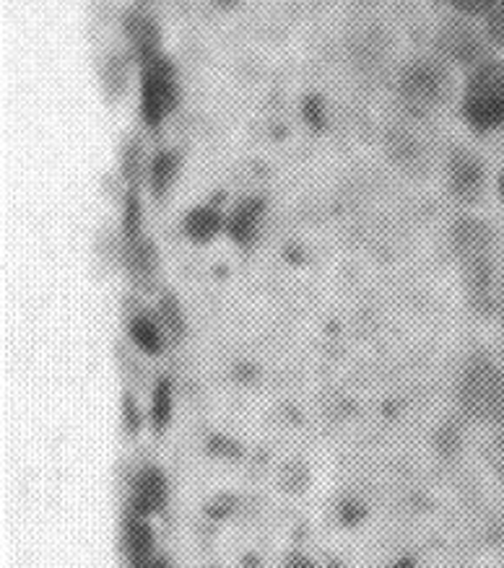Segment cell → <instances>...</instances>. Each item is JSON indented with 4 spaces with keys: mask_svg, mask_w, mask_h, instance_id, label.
<instances>
[{
    "mask_svg": "<svg viewBox=\"0 0 504 568\" xmlns=\"http://www.w3.org/2000/svg\"><path fill=\"white\" fill-rule=\"evenodd\" d=\"M463 118L473 133H492L504 125V63L484 60L463 91Z\"/></svg>",
    "mask_w": 504,
    "mask_h": 568,
    "instance_id": "cell-1",
    "label": "cell"
},
{
    "mask_svg": "<svg viewBox=\"0 0 504 568\" xmlns=\"http://www.w3.org/2000/svg\"><path fill=\"white\" fill-rule=\"evenodd\" d=\"M180 83L178 71L164 55L141 65V120L151 133L162 130L164 120L178 110Z\"/></svg>",
    "mask_w": 504,
    "mask_h": 568,
    "instance_id": "cell-2",
    "label": "cell"
},
{
    "mask_svg": "<svg viewBox=\"0 0 504 568\" xmlns=\"http://www.w3.org/2000/svg\"><path fill=\"white\" fill-rule=\"evenodd\" d=\"M447 71L434 60H411L401 73V97L411 110L424 112L440 104L447 94Z\"/></svg>",
    "mask_w": 504,
    "mask_h": 568,
    "instance_id": "cell-3",
    "label": "cell"
},
{
    "mask_svg": "<svg viewBox=\"0 0 504 568\" xmlns=\"http://www.w3.org/2000/svg\"><path fill=\"white\" fill-rule=\"evenodd\" d=\"M463 403L473 416L492 418L504 410V376L486 361L471 366L463 379Z\"/></svg>",
    "mask_w": 504,
    "mask_h": 568,
    "instance_id": "cell-4",
    "label": "cell"
},
{
    "mask_svg": "<svg viewBox=\"0 0 504 568\" xmlns=\"http://www.w3.org/2000/svg\"><path fill=\"white\" fill-rule=\"evenodd\" d=\"M437 50L442 60L455 65H481L484 63V37L468 21H447L437 34Z\"/></svg>",
    "mask_w": 504,
    "mask_h": 568,
    "instance_id": "cell-5",
    "label": "cell"
},
{
    "mask_svg": "<svg viewBox=\"0 0 504 568\" xmlns=\"http://www.w3.org/2000/svg\"><path fill=\"white\" fill-rule=\"evenodd\" d=\"M167 498H170L167 475L159 470V467L147 465L133 475L131 490H128V511L151 519L154 514L164 509Z\"/></svg>",
    "mask_w": 504,
    "mask_h": 568,
    "instance_id": "cell-6",
    "label": "cell"
},
{
    "mask_svg": "<svg viewBox=\"0 0 504 568\" xmlns=\"http://www.w3.org/2000/svg\"><path fill=\"white\" fill-rule=\"evenodd\" d=\"M122 29H125V40L131 44L133 55L139 63H149L159 52V42H162V32H159V24L154 17H149L143 9H131L125 13V21H122Z\"/></svg>",
    "mask_w": 504,
    "mask_h": 568,
    "instance_id": "cell-7",
    "label": "cell"
},
{
    "mask_svg": "<svg viewBox=\"0 0 504 568\" xmlns=\"http://www.w3.org/2000/svg\"><path fill=\"white\" fill-rule=\"evenodd\" d=\"M154 545L157 535L151 527L149 517H139V514L128 511L125 525H122V552L131 568H143L154 560Z\"/></svg>",
    "mask_w": 504,
    "mask_h": 568,
    "instance_id": "cell-8",
    "label": "cell"
},
{
    "mask_svg": "<svg viewBox=\"0 0 504 568\" xmlns=\"http://www.w3.org/2000/svg\"><path fill=\"white\" fill-rule=\"evenodd\" d=\"M125 271L131 275L133 286L141 291H151L157 286V271H159V255L157 247L151 244L147 236H139V240L125 242Z\"/></svg>",
    "mask_w": 504,
    "mask_h": 568,
    "instance_id": "cell-9",
    "label": "cell"
},
{
    "mask_svg": "<svg viewBox=\"0 0 504 568\" xmlns=\"http://www.w3.org/2000/svg\"><path fill=\"white\" fill-rule=\"evenodd\" d=\"M481 182H484L481 161L468 151L453 153V159H450V187H453V193L463 201H471L478 195Z\"/></svg>",
    "mask_w": 504,
    "mask_h": 568,
    "instance_id": "cell-10",
    "label": "cell"
},
{
    "mask_svg": "<svg viewBox=\"0 0 504 568\" xmlns=\"http://www.w3.org/2000/svg\"><path fill=\"white\" fill-rule=\"evenodd\" d=\"M263 213H265V205L261 197H248V201H242L234 209L232 216L226 219L229 236H232L236 244H242V247H250V244L255 242L258 232H261Z\"/></svg>",
    "mask_w": 504,
    "mask_h": 568,
    "instance_id": "cell-11",
    "label": "cell"
},
{
    "mask_svg": "<svg viewBox=\"0 0 504 568\" xmlns=\"http://www.w3.org/2000/svg\"><path fill=\"white\" fill-rule=\"evenodd\" d=\"M128 337H131V343L139 348L141 353H147V356H162L164 345H167V333L162 327V322L157 320V314L151 317L147 312H139L133 314L131 320H128Z\"/></svg>",
    "mask_w": 504,
    "mask_h": 568,
    "instance_id": "cell-12",
    "label": "cell"
},
{
    "mask_svg": "<svg viewBox=\"0 0 504 568\" xmlns=\"http://www.w3.org/2000/svg\"><path fill=\"white\" fill-rule=\"evenodd\" d=\"M180 172V153L162 149L151 156L149 166H147V182H149V193L154 201H164L167 193L172 190L174 180H178Z\"/></svg>",
    "mask_w": 504,
    "mask_h": 568,
    "instance_id": "cell-13",
    "label": "cell"
},
{
    "mask_svg": "<svg viewBox=\"0 0 504 568\" xmlns=\"http://www.w3.org/2000/svg\"><path fill=\"white\" fill-rule=\"evenodd\" d=\"M182 229H185L188 240L205 244V242H211L213 236L221 232V229H226V221H224V216H221V211L216 209V205H198V209L188 213Z\"/></svg>",
    "mask_w": 504,
    "mask_h": 568,
    "instance_id": "cell-14",
    "label": "cell"
},
{
    "mask_svg": "<svg viewBox=\"0 0 504 568\" xmlns=\"http://www.w3.org/2000/svg\"><path fill=\"white\" fill-rule=\"evenodd\" d=\"M174 413V387L170 379H159L154 389H151V405H149V424L157 434H162L172 424Z\"/></svg>",
    "mask_w": 504,
    "mask_h": 568,
    "instance_id": "cell-15",
    "label": "cell"
},
{
    "mask_svg": "<svg viewBox=\"0 0 504 568\" xmlns=\"http://www.w3.org/2000/svg\"><path fill=\"white\" fill-rule=\"evenodd\" d=\"M157 320L162 322L167 337L180 341L185 335V314L180 310V302L172 294H164L157 304Z\"/></svg>",
    "mask_w": 504,
    "mask_h": 568,
    "instance_id": "cell-16",
    "label": "cell"
},
{
    "mask_svg": "<svg viewBox=\"0 0 504 568\" xmlns=\"http://www.w3.org/2000/svg\"><path fill=\"white\" fill-rule=\"evenodd\" d=\"M141 224H143V211H141L139 190L128 187L125 211H122V242L139 240V236H141Z\"/></svg>",
    "mask_w": 504,
    "mask_h": 568,
    "instance_id": "cell-17",
    "label": "cell"
},
{
    "mask_svg": "<svg viewBox=\"0 0 504 568\" xmlns=\"http://www.w3.org/2000/svg\"><path fill=\"white\" fill-rule=\"evenodd\" d=\"M147 161H143V151H141V143L135 141H128L125 149H122V176H125L128 187H135L139 180L143 174H147Z\"/></svg>",
    "mask_w": 504,
    "mask_h": 568,
    "instance_id": "cell-18",
    "label": "cell"
},
{
    "mask_svg": "<svg viewBox=\"0 0 504 568\" xmlns=\"http://www.w3.org/2000/svg\"><path fill=\"white\" fill-rule=\"evenodd\" d=\"M102 81H104V89L107 94L112 99H118L122 91H125V83H128V63L122 60L120 55H112L107 60L104 71H102Z\"/></svg>",
    "mask_w": 504,
    "mask_h": 568,
    "instance_id": "cell-19",
    "label": "cell"
},
{
    "mask_svg": "<svg viewBox=\"0 0 504 568\" xmlns=\"http://www.w3.org/2000/svg\"><path fill=\"white\" fill-rule=\"evenodd\" d=\"M486 37L496 48H504V0H496L494 9L486 13Z\"/></svg>",
    "mask_w": 504,
    "mask_h": 568,
    "instance_id": "cell-20",
    "label": "cell"
},
{
    "mask_svg": "<svg viewBox=\"0 0 504 568\" xmlns=\"http://www.w3.org/2000/svg\"><path fill=\"white\" fill-rule=\"evenodd\" d=\"M461 17H486L494 9L496 0H447Z\"/></svg>",
    "mask_w": 504,
    "mask_h": 568,
    "instance_id": "cell-21",
    "label": "cell"
},
{
    "mask_svg": "<svg viewBox=\"0 0 504 568\" xmlns=\"http://www.w3.org/2000/svg\"><path fill=\"white\" fill-rule=\"evenodd\" d=\"M302 114L304 120H308V125L312 130H320L325 125V106H323V99L320 97H308L302 104Z\"/></svg>",
    "mask_w": 504,
    "mask_h": 568,
    "instance_id": "cell-22",
    "label": "cell"
},
{
    "mask_svg": "<svg viewBox=\"0 0 504 568\" xmlns=\"http://www.w3.org/2000/svg\"><path fill=\"white\" fill-rule=\"evenodd\" d=\"M122 424H125V432L128 434H139L141 428V410L139 405H135V400L131 395H125V400H122Z\"/></svg>",
    "mask_w": 504,
    "mask_h": 568,
    "instance_id": "cell-23",
    "label": "cell"
},
{
    "mask_svg": "<svg viewBox=\"0 0 504 568\" xmlns=\"http://www.w3.org/2000/svg\"><path fill=\"white\" fill-rule=\"evenodd\" d=\"M143 568H170V564H167V560H162V558H154L151 564H147Z\"/></svg>",
    "mask_w": 504,
    "mask_h": 568,
    "instance_id": "cell-24",
    "label": "cell"
},
{
    "mask_svg": "<svg viewBox=\"0 0 504 568\" xmlns=\"http://www.w3.org/2000/svg\"><path fill=\"white\" fill-rule=\"evenodd\" d=\"M496 459H500L502 467H504V436L500 439V447H496Z\"/></svg>",
    "mask_w": 504,
    "mask_h": 568,
    "instance_id": "cell-25",
    "label": "cell"
},
{
    "mask_svg": "<svg viewBox=\"0 0 504 568\" xmlns=\"http://www.w3.org/2000/svg\"><path fill=\"white\" fill-rule=\"evenodd\" d=\"M500 197H502V203H504V172L500 174Z\"/></svg>",
    "mask_w": 504,
    "mask_h": 568,
    "instance_id": "cell-26",
    "label": "cell"
},
{
    "mask_svg": "<svg viewBox=\"0 0 504 568\" xmlns=\"http://www.w3.org/2000/svg\"><path fill=\"white\" fill-rule=\"evenodd\" d=\"M395 568H414V566H411V564H409V560H401V564H399V566H395Z\"/></svg>",
    "mask_w": 504,
    "mask_h": 568,
    "instance_id": "cell-27",
    "label": "cell"
},
{
    "mask_svg": "<svg viewBox=\"0 0 504 568\" xmlns=\"http://www.w3.org/2000/svg\"><path fill=\"white\" fill-rule=\"evenodd\" d=\"M139 3H141V6H149V3H154V0H139Z\"/></svg>",
    "mask_w": 504,
    "mask_h": 568,
    "instance_id": "cell-28",
    "label": "cell"
}]
</instances>
